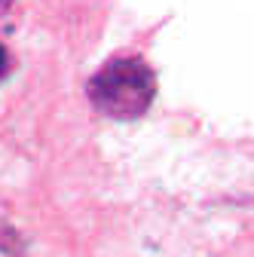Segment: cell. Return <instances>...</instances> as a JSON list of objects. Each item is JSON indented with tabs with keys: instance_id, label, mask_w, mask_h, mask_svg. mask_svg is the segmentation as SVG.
I'll return each mask as SVG.
<instances>
[{
	"instance_id": "6da1fadb",
	"label": "cell",
	"mask_w": 254,
	"mask_h": 257,
	"mask_svg": "<svg viewBox=\"0 0 254 257\" xmlns=\"http://www.w3.org/2000/svg\"><path fill=\"white\" fill-rule=\"evenodd\" d=\"M95 110L113 119H138L147 113L156 95V74L144 58H110L86 86Z\"/></svg>"
},
{
	"instance_id": "7a4b0ae2",
	"label": "cell",
	"mask_w": 254,
	"mask_h": 257,
	"mask_svg": "<svg viewBox=\"0 0 254 257\" xmlns=\"http://www.w3.org/2000/svg\"><path fill=\"white\" fill-rule=\"evenodd\" d=\"M10 71H13V55H10V49L4 43H0V83L10 77Z\"/></svg>"
},
{
	"instance_id": "3957f363",
	"label": "cell",
	"mask_w": 254,
	"mask_h": 257,
	"mask_svg": "<svg viewBox=\"0 0 254 257\" xmlns=\"http://www.w3.org/2000/svg\"><path fill=\"white\" fill-rule=\"evenodd\" d=\"M0 4H10V0H0Z\"/></svg>"
}]
</instances>
